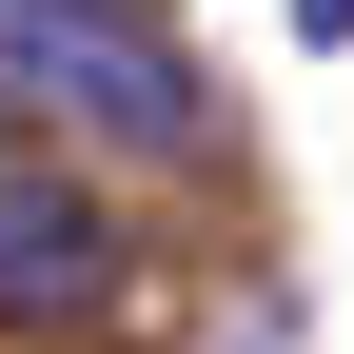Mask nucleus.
I'll return each mask as SVG.
<instances>
[{
  "label": "nucleus",
  "instance_id": "nucleus-1",
  "mask_svg": "<svg viewBox=\"0 0 354 354\" xmlns=\"http://www.w3.org/2000/svg\"><path fill=\"white\" fill-rule=\"evenodd\" d=\"M0 99L99 118V138H197V59L138 0H0Z\"/></svg>",
  "mask_w": 354,
  "mask_h": 354
},
{
  "label": "nucleus",
  "instance_id": "nucleus-2",
  "mask_svg": "<svg viewBox=\"0 0 354 354\" xmlns=\"http://www.w3.org/2000/svg\"><path fill=\"white\" fill-rule=\"evenodd\" d=\"M79 295H99V197H79V158L0 138V315L20 335H79Z\"/></svg>",
  "mask_w": 354,
  "mask_h": 354
},
{
  "label": "nucleus",
  "instance_id": "nucleus-3",
  "mask_svg": "<svg viewBox=\"0 0 354 354\" xmlns=\"http://www.w3.org/2000/svg\"><path fill=\"white\" fill-rule=\"evenodd\" d=\"M295 20H315V39H354V0H295Z\"/></svg>",
  "mask_w": 354,
  "mask_h": 354
}]
</instances>
